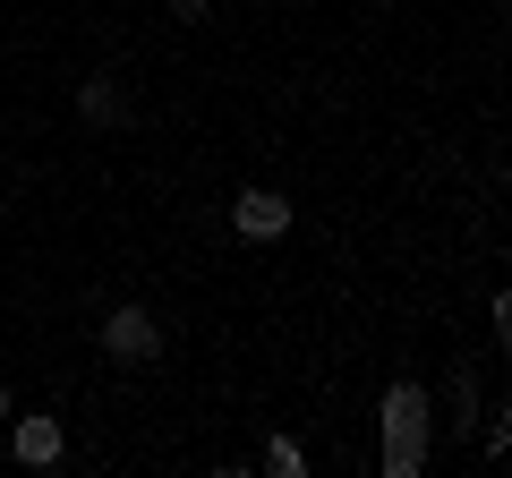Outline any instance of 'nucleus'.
<instances>
[{"instance_id": "obj_7", "label": "nucleus", "mask_w": 512, "mask_h": 478, "mask_svg": "<svg viewBox=\"0 0 512 478\" xmlns=\"http://www.w3.org/2000/svg\"><path fill=\"white\" fill-rule=\"evenodd\" d=\"M171 9H180V26H205V18H214V0H171Z\"/></svg>"}, {"instance_id": "obj_3", "label": "nucleus", "mask_w": 512, "mask_h": 478, "mask_svg": "<svg viewBox=\"0 0 512 478\" xmlns=\"http://www.w3.org/2000/svg\"><path fill=\"white\" fill-rule=\"evenodd\" d=\"M231 231L239 239H282L291 231V197H282V188H239L231 197Z\"/></svg>"}, {"instance_id": "obj_1", "label": "nucleus", "mask_w": 512, "mask_h": 478, "mask_svg": "<svg viewBox=\"0 0 512 478\" xmlns=\"http://www.w3.org/2000/svg\"><path fill=\"white\" fill-rule=\"evenodd\" d=\"M427 444H436V410H427L419 376H393L384 385V478H419Z\"/></svg>"}, {"instance_id": "obj_4", "label": "nucleus", "mask_w": 512, "mask_h": 478, "mask_svg": "<svg viewBox=\"0 0 512 478\" xmlns=\"http://www.w3.org/2000/svg\"><path fill=\"white\" fill-rule=\"evenodd\" d=\"M9 453H18L26 470H60V453H69V427H60L52 410H35V419H9Z\"/></svg>"}, {"instance_id": "obj_6", "label": "nucleus", "mask_w": 512, "mask_h": 478, "mask_svg": "<svg viewBox=\"0 0 512 478\" xmlns=\"http://www.w3.org/2000/svg\"><path fill=\"white\" fill-rule=\"evenodd\" d=\"M265 470H274V478H299V470H308V453H299V444H265Z\"/></svg>"}, {"instance_id": "obj_8", "label": "nucleus", "mask_w": 512, "mask_h": 478, "mask_svg": "<svg viewBox=\"0 0 512 478\" xmlns=\"http://www.w3.org/2000/svg\"><path fill=\"white\" fill-rule=\"evenodd\" d=\"M9 419H18V393H9V385H0V427H9Z\"/></svg>"}, {"instance_id": "obj_5", "label": "nucleus", "mask_w": 512, "mask_h": 478, "mask_svg": "<svg viewBox=\"0 0 512 478\" xmlns=\"http://www.w3.org/2000/svg\"><path fill=\"white\" fill-rule=\"evenodd\" d=\"M77 111H86L94 129H120L128 120V86L120 77H86V86H77Z\"/></svg>"}, {"instance_id": "obj_2", "label": "nucleus", "mask_w": 512, "mask_h": 478, "mask_svg": "<svg viewBox=\"0 0 512 478\" xmlns=\"http://www.w3.org/2000/svg\"><path fill=\"white\" fill-rule=\"evenodd\" d=\"M103 350L120 359V368H154V359H163V325H154V308L120 299V308L103 316Z\"/></svg>"}]
</instances>
